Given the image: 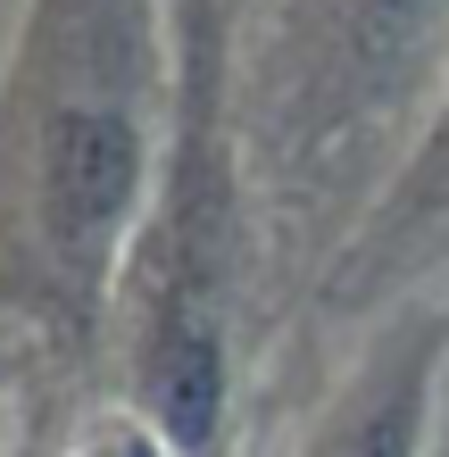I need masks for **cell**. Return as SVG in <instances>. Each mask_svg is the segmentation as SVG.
Instances as JSON below:
<instances>
[{"mask_svg":"<svg viewBox=\"0 0 449 457\" xmlns=\"http://www.w3.org/2000/svg\"><path fill=\"white\" fill-rule=\"evenodd\" d=\"M449 217V100H441V117L425 133V150L408 158V175H400V200L383 208V225H375V250H391V241H408L416 225H433Z\"/></svg>","mask_w":449,"mask_h":457,"instance_id":"7a4b0ae2","label":"cell"},{"mask_svg":"<svg viewBox=\"0 0 449 457\" xmlns=\"http://www.w3.org/2000/svg\"><path fill=\"white\" fill-rule=\"evenodd\" d=\"M175 142L158 0H34L0 75V316L100 341Z\"/></svg>","mask_w":449,"mask_h":457,"instance_id":"6da1fadb","label":"cell"}]
</instances>
